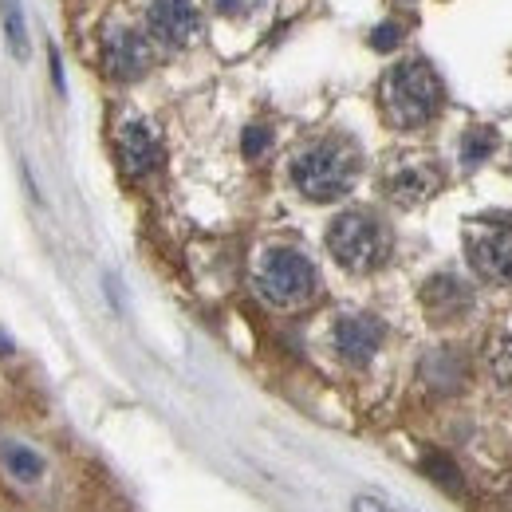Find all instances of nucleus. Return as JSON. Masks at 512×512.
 <instances>
[{
  "label": "nucleus",
  "instance_id": "f8f14e48",
  "mask_svg": "<svg viewBox=\"0 0 512 512\" xmlns=\"http://www.w3.org/2000/svg\"><path fill=\"white\" fill-rule=\"evenodd\" d=\"M0 24L8 36V48L16 60H28V24H24V8L20 0H0Z\"/></svg>",
  "mask_w": 512,
  "mask_h": 512
},
{
  "label": "nucleus",
  "instance_id": "9d476101",
  "mask_svg": "<svg viewBox=\"0 0 512 512\" xmlns=\"http://www.w3.org/2000/svg\"><path fill=\"white\" fill-rule=\"evenodd\" d=\"M422 304L430 312V320H457L473 308V292L465 280L449 276V272H438L422 284Z\"/></svg>",
  "mask_w": 512,
  "mask_h": 512
},
{
  "label": "nucleus",
  "instance_id": "7ed1b4c3",
  "mask_svg": "<svg viewBox=\"0 0 512 512\" xmlns=\"http://www.w3.org/2000/svg\"><path fill=\"white\" fill-rule=\"evenodd\" d=\"M327 249L347 272H375L390 256V233L375 213L347 209L327 229Z\"/></svg>",
  "mask_w": 512,
  "mask_h": 512
},
{
  "label": "nucleus",
  "instance_id": "4468645a",
  "mask_svg": "<svg viewBox=\"0 0 512 512\" xmlns=\"http://www.w3.org/2000/svg\"><path fill=\"white\" fill-rule=\"evenodd\" d=\"M489 375L505 394H512V335H497L489 343Z\"/></svg>",
  "mask_w": 512,
  "mask_h": 512
},
{
  "label": "nucleus",
  "instance_id": "20e7f679",
  "mask_svg": "<svg viewBox=\"0 0 512 512\" xmlns=\"http://www.w3.org/2000/svg\"><path fill=\"white\" fill-rule=\"evenodd\" d=\"M316 264L300 249H268L256 268V288L272 308H300L316 296Z\"/></svg>",
  "mask_w": 512,
  "mask_h": 512
},
{
  "label": "nucleus",
  "instance_id": "423d86ee",
  "mask_svg": "<svg viewBox=\"0 0 512 512\" xmlns=\"http://www.w3.org/2000/svg\"><path fill=\"white\" fill-rule=\"evenodd\" d=\"M146 32L166 48H186L201 32V16L193 0H150L146 8Z\"/></svg>",
  "mask_w": 512,
  "mask_h": 512
},
{
  "label": "nucleus",
  "instance_id": "a211bd4d",
  "mask_svg": "<svg viewBox=\"0 0 512 512\" xmlns=\"http://www.w3.org/2000/svg\"><path fill=\"white\" fill-rule=\"evenodd\" d=\"M398 40H402V28H398V24H379V28L371 32V44H375L379 52H390V48H398Z\"/></svg>",
  "mask_w": 512,
  "mask_h": 512
},
{
  "label": "nucleus",
  "instance_id": "dca6fc26",
  "mask_svg": "<svg viewBox=\"0 0 512 512\" xmlns=\"http://www.w3.org/2000/svg\"><path fill=\"white\" fill-rule=\"evenodd\" d=\"M493 150H497V138H493L489 130H473V134L461 138V166L473 170V166H481Z\"/></svg>",
  "mask_w": 512,
  "mask_h": 512
},
{
  "label": "nucleus",
  "instance_id": "2eb2a0df",
  "mask_svg": "<svg viewBox=\"0 0 512 512\" xmlns=\"http://www.w3.org/2000/svg\"><path fill=\"white\" fill-rule=\"evenodd\" d=\"M430 190H434V178H430V174H422V170H402V174L390 182V193H394L398 201H406V205L422 201Z\"/></svg>",
  "mask_w": 512,
  "mask_h": 512
},
{
  "label": "nucleus",
  "instance_id": "6e6552de",
  "mask_svg": "<svg viewBox=\"0 0 512 512\" xmlns=\"http://www.w3.org/2000/svg\"><path fill=\"white\" fill-rule=\"evenodd\" d=\"M331 339H335L339 359L363 367V363H371L375 351L383 347V323L375 320V316H343V320H335Z\"/></svg>",
  "mask_w": 512,
  "mask_h": 512
},
{
  "label": "nucleus",
  "instance_id": "f03ea898",
  "mask_svg": "<svg viewBox=\"0 0 512 512\" xmlns=\"http://www.w3.org/2000/svg\"><path fill=\"white\" fill-rule=\"evenodd\" d=\"M355 178H359V158L343 142H316L292 158V186L320 205L347 197Z\"/></svg>",
  "mask_w": 512,
  "mask_h": 512
},
{
  "label": "nucleus",
  "instance_id": "ddd939ff",
  "mask_svg": "<svg viewBox=\"0 0 512 512\" xmlns=\"http://www.w3.org/2000/svg\"><path fill=\"white\" fill-rule=\"evenodd\" d=\"M422 473L434 481V485H442L449 497H461L465 493V481H461V469L449 461L446 453H426L422 457Z\"/></svg>",
  "mask_w": 512,
  "mask_h": 512
},
{
  "label": "nucleus",
  "instance_id": "39448f33",
  "mask_svg": "<svg viewBox=\"0 0 512 512\" xmlns=\"http://www.w3.org/2000/svg\"><path fill=\"white\" fill-rule=\"evenodd\" d=\"M465 253L477 276L512 284V221H497V217L473 221L465 233Z\"/></svg>",
  "mask_w": 512,
  "mask_h": 512
},
{
  "label": "nucleus",
  "instance_id": "1a4fd4ad",
  "mask_svg": "<svg viewBox=\"0 0 512 512\" xmlns=\"http://www.w3.org/2000/svg\"><path fill=\"white\" fill-rule=\"evenodd\" d=\"M162 142H158V134L146 127V123H138V119H130L127 127L119 130V162H123V170H127L130 178H146V174H154L158 166H162Z\"/></svg>",
  "mask_w": 512,
  "mask_h": 512
},
{
  "label": "nucleus",
  "instance_id": "6ab92c4d",
  "mask_svg": "<svg viewBox=\"0 0 512 512\" xmlns=\"http://www.w3.org/2000/svg\"><path fill=\"white\" fill-rule=\"evenodd\" d=\"M213 4V12H221V16H249L260 8V0H209Z\"/></svg>",
  "mask_w": 512,
  "mask_h": 512
},
{
  "label": "nucleus",
  "instance_id": "f3484780",
  "mask_svg": "<svg viewBox=\"0 0 512 512\" xmlns=\"http://www.w3.org/2000/svg\"><path fill=\"white\" fill-rule=\"evenodd\" d=\"M268 146H272L268 127H245V134H241V150H245V158H260Z\"/></svg>",
  "mask_w": 512,
  "mask_h": 512
},
{
  "label": "nucleus",
  "instance_id": "0eeeda50",
  "mask_svg": "<svg viewBox=\"0 0 512 512\" xmlns=\"http://www.w3.org/2000/svg\"><path fill=\"white\" fill-rule=\"evenodd\" d=\"M103 67L111 79H142L146 67H150V44L146 36H138L127 24H111L107 36H103Z\"/></svg>",
  "mask_w": 512,
  "mask_h": 512
},
{
  "label": "nucleus",
  "instance_id": "aec40b11",
  "mask_svg": "<svg viewBox=\"0 0 512 512\" xmlns=\"http://www.w3.org/2000/svg\"><path fill=\"white\" fill-rule=\"evenodd\" d=\"M351 512H394V509L383 505L379 497H355V501H351Z\"/></svg>",
  "mask_w": 512,
  "mask_h": 512
},
{
  "label": "nucleus",
  "instance_id": "f257e3e1",
  "mask_svg": "<svg viewBox=\"0 0 512 512\" xmlns=\"http://www.w3.org/2000/svg\"><path fill=\"white\" fill-rule=\"evenodd\" d=\"M442 79L426 60H402L390 67L383 83V107L386 119L398 130H418L426 127L438 111H442Z\"/></svg>",
  "mask_w": 512,
  "mask_h": 512
},
{
  "label": "nucleus",
  "instance_id": "9b49d317",
  "mask_svg": "<svg viewBox=\"0 0 512 512\" xmlns=\"http://www.w3.org/2000/svg\"><path fill=\"white\" fill-rule=\"evenodd\" d=\"M0 461H4V469L12 473V481L36 485V481L44 477V457L32 446H24V442H4V446H0Z\"/></svg>",
  "mask_w": 512,
  "mask_h": 512
}]
</instances>
